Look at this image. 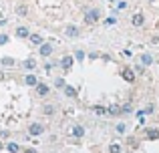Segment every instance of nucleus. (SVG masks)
Instances as JSON below:
<instances>
[{"mask_svg": "<svg viewBox=\"0 0 159 153\" xmlns=\"http://www.w3.org/2000/svg\"><path fill=\"white\" fill-rule=\"evenodd\" d=\"M121 75H123V79L127 83H133V81H135V73H133L131 69H123V71H121Z\"/></svg>", "mask_w": 159, "mask_h": 153, "instance_id": "8", "label": "nucleus"}, {"mask_svg": "<svg viewBox=\"0 0 159 153\" xmlns=\"http://www.w3.org/2000/svg\"><path fill=\"white\" fill-rule=\"evenodd\" d=\"M52 67H54V65H52V63H47V65H44V69H47V71H48V73H51V69H52Z\"/></svg>", "mask_w": 159, "mask_h": 153, "instance_id": "33", "label": "nucleus"}, {"mask_svg": "<svg viewBox=\"0 0 159 153\" xmlns=\"http://www.w3.org/2000/svg\"><path fill=\"white\" fill-rule=\"evenodd\" d=\"M48 85H44V83H39V85H36V93H39V97H47L48 95Z\"/></svg>", "mask_w": 159, "mask_h": 153, "instance_id": "7", "label": "nucleus"}, {"mask_svg": "<svg viewBox=\"0 0 159 153\" xmlns=\"http://www.w3.org/2000/svg\"><path fill=\"white\" fill-rule=\"evenodd\" d=\"M6 149L10 151V153H18L20 147H18V143H8V145H6Z\"/></svg>", "mask_w": 159, "mask_h": 153, "instance_id": "21", "label": "nucleus"}, {"mask_svg": "<svg viewBox=\"0 0 159 153\" xmlns=\"http://www.w3.org/2000/svg\"><path fill=\"white\" fill-rule=\"evenodd\" d=\"M22 67L26 69V71H34V69H36V61H34V59H26V61L22 63Z\"/></svg>", "mask_w": 159, "mask_h": 153, "instance_id": "10", "label": "nucleus"}, {"mask_svg": "<svg viewBox=\"0 0 159 153\" xmlns=\"http://www.w3.org/2000/svg\"><path fill=\"white\" fill-rule=\"evenodd\" d=\"M0 65H2V67H14V59H12V56H4V59L0 61Z\"/></svg>", "mask_w": 159, "mask_h": 153, "instance_id": "16", "label": "nucleus"}, {"mask_svg": "<svg viewBox=\"0 0 159 153\" xmlns=\"http://www.w3.org/2000/svg\"><path fill=\"white\" fill-rule=\"evenodd\" d=\"M131 22H133V26H143V22H145V16L141 14V12H137V14H133Z\"/></svg>", "mask_w": 159, "mask_h": 153, "instance_id": "6", "label": "nucleus"}, {"mask_svg": "<svg viewBox=\"0 0 159 153\" xmlns=\"http://www.w3.org/2000/svg\"><path fill=\"white\" fill-rule=\"evenodd\" d=\"M93 111H95L97 115H107V109H105V107H101V105H95Z\"/></svg>", "mask_w": 159, "mask_h": 153, "instance_id": "22", "label": "nucleus"}, {"mask_svg": "<svg viewBox=\"0 0 159 153\" xmlns=\"http://www.w3.org/2000/svg\"><path fill=\"white\" fill-rule=\"evenodd\" d=\"M135 71H137V73H143V71H145V67H143V65H137Z\"/></svg>", "mask_w": 159, "mask_h": 153, "instance_id": "30", "label": "nucleus"}, {"mask_svg": "<svg viewBox=\"0 0 159 153\" xmlns=\"http://www.w3.org/2000/svg\"><path fill=\"white\" fill-rule=\"evenodd\" d=\"M43 131H44V127L40 125V123H32V125L28 127V133L30 135H43Z\"/></svg>", "mask_w": 159, "mask_h": 153, "instance_id": "4", "label": "nucleus"}, {"mask_svg": "<svg viewBox=\"0 0 159 153\" xmlns=\"http://www.w3.org/2000/svg\"><path fill=\"white\" fill-rule=\"evenodd\" d=\"M115 22H117L115 18H107V22H105V24H107V26H111V24H115Z\"/></svg>", "mask_w": 159, "mask_h": 153, "instance_id": "31", "label": "nucleus"}, {"mask_svg": "<svg viewBox=\"0 0 159 153\" xmlns=\"http://www.w3.org/2000/svg\"><path fill=\"white\" fill-rule=\"evenodd\" d=\"M131 111H133V107L129 105V103H127V105H123V107H121V113H131Z\"/></svg>", "mask_w": 159, "mask_h": 153, "instance_id": "25", "label": "nucleus"}, {"mask_svg": "<svg viewBox=\"0 0 159 153\" xmlns=\"http://www.w3.org/2000/svg\"><path fill=\"white\" fill-rule=\"evenodd\" d=\"M24 153H36V149H26Z\"/></svg>", "mask_w": 159, "mask_h": 153, "instance_id": "34", "label": "nucleus"}, {"mask_svg": "<svg viewBox=\"0 0 159 153\" xmlns=\"http://www.w3.org/2000/svg\"><path fill=\"white\" fill-rule=\"evenodd\" d=\"M73 135L75 137H83V135H85V127L83 125H75L73 127Z\"/></svg>", "mask_w": 159, "mask_h": 153, "instance_id": "14", "label": "nucleus"}, {"mask_svg": "<svg viewBox=\"0 0 159 153\" xmlns=\"http://www.w3.org/2000/svg\"><path fill=\"white\" fill-rule=\"evenodd\" d=\"M28 40H30L32 44H39V47L43 44V36H40V34H30V36H28Z\"/></svg>", "mask_w": 159, "mask_h": 153, "instance_id": "15", "label": "nucleus"}, {"mask_svg": "<svg viewBox=\"0 0 159 153\" xmlns=\"http://www.w3.org/2000/svg\"><path fill=\"white\" fill-rule=\"evenodd\" d=\"M65 34L69 36V38H77V36H79V28L75 26V24H69L66 30H65Z\"/></svg>", "mask_w": 159, "mask_h": 153, "instance_id": "5", "label": "nucleus"}, {"mask_svg": "<svg viewBox=\"0 0 159 153\" xmlns=\"http://www.w3.org/2000/svg\"><path fill=\"white\" fill-rule=\"evenodd\" d=\"M54 85H57L58 89H65V79H57V81H54Z\"/></svg>", "mask_w": 159, "mask_h": 153, "instance_id": "27", "label": "nucleus"}, {"mask_svg": "<svg viewBox=\"0 0 159 153\" xmlns=\"http://www.w3.org/2000/svg\"><path fill=\"white\" fill-rule=\"evenodd\" d=\"M109 153H121V145L119 143H111L109 145Z\"/></svg>", "mask_w": 159, "mask_h": 153, "instance_id": "19", "label": "nucleus"}, {"mask_svg": "<svg viewBox=\"0 0 159 153\" xmlns=\"http://www.w3.org/2000/svg\"><path fill=\"white\" fill-rule=\"evenodd\" d=\"M6 43H8V36L4 32H0V44H6Z\"/></svg>", "mask_w": 159, "mask_h": 153, "instance_id": "28", "label": "nucleus"}, {"mask_svg": "<svg viewBox=\"0 0 159 153\" xmlns=\"http://www.w3.org/2000/svg\"><path fill=\"white\" fill-rule=\"evenodd\" d=\"M117 8H119V10H125V8H127V2H125V0H121V2L117 4Z\"/></svg>", "mask_w": 159, "mask_h": 153, "instance_id": "29", "label": "nucleus"}, {"mask_svg": "<svg viewBox=\"0 0 159 153\" xmlns=\"http://www.w3.org/2000/svg\"><path fill=\"white\" fill-rule=\"evenodd\" d=\"M16 36H18V38H28L30 32H28L26 26H18V28H16Z\"/></svg>", "mask_w": 159, "mask_h": 153, "instance_id": "9", "label": "nucleus"}, {"mask_svg": "<svg viewBox=\"0 0 159 153\" xmlns=\"http://www.w3.org/2000/svg\"><path fill=\"white\" fill-rule=\"evenodd\" d=\"M99 16H101L99 8H91V10H87V14H85V22L87 24H95L99 20Z\"/></svg>", "mask_w": 159, "mask_h": 153, "instance_id": "1", "label": "nucleus"}, {"mask_svg": "<svg viewBox=\"0 0 159 153\" xmlns=\"http://www.w3.org/2000/svg\"><path fill=\"white\" fill-rule=\"evenodd\" d=\"M2 147H4V145H2V143H0V149H2Z\"/></svg>", "mask_w": 159, "mask_h": 153, "instance_id": "35", "label": "nucleus"}, {"mask_svg": "<svg viewBox=\"0 0 159 153\" xmlns=\"http://www.w3.org/2000/svg\"><path fill=\"white\" fill-rule=\"evenodd\" d=\"M24 83H26L28 87H36V85H39V79H36L34 75H26V79H24Z\"/></svg>", "mask_w": 159, "mask_h": 153, "instance_id": "12", "label": "nucleus"}, {"mask_svg": "<svg viewBox=\"0 0 159 153\" xmlns=\"http://www.w3.org/2000/svg\"><path fill=\"white\" fill-rule=\"evenodd\" d=\"M157 137H159L157 129H147V139H157Z\"/></svg>", "mask_w": 159, "mask_h": 153, "instance_id": "20", "label": "nucleus"}, {"mask_svg": "<svg viewBox=\"0 0 159 153\" xmlns=\"http://www.w3.org/2000/svg\"><path fill=\"white\" fill-rule=\"evenodd\" d=\"M26 12H28V8L24 6V4H20V6H16V14H18V16H26Z\"/></svg>", "mask_w": 159, "mask_h": 153, "instance_id": "18", "label": "nucleus"}, {"mask_svg": "<svg viewBox=\"0 0 159 153\" xmlns=\"http://www.w3.org/2000/svg\"><path fill=\"white\" fill-rule=\"evenodd\" d=\"M62 91H65V95H66V97H70V99L77 97V89H73L70 85H65V89H62Z\"/></svg>", "mask_w": 159, "mask_h": 153, "instance_id": "11", "label": "nucleus"}, {"mask_svg": "<svg viewBox=\"0 0 159 153\" xmlns=\"http://www.w3.org/2000/svg\"><path fill=\"white\" fill-rule=\"evenodd\" d=\"M39 52H40V56L52 55V44L51 43H43V44H40V48H39Z\"/></svg>", "mask_w": 159, "mask_h": 153, "instance_id": "3", "label": "nucleus"}, {"mask_svg": "<svg viewBox=\"0 0 159 153\" xmlns=\"http://www.w3.org/2000/svg\"><path fill=\"white\" fill-rule=\"evenodd\" d=\"M75 59H77V61H85V52H83V51H77V52H75Z\"/></svg>", "mask_w": 159, "mask_h": 153, "instance_id": "26", "label": "nucleus"}, {"mask_svg": "<svg viewBox=\"0 0 159 153\" xmlns=\"http://www.w3.org/2000/svg\"><path fill=\"white\" fill-rule=\"evenodd\" d=\"M127 153H131V151H127Z\"/></svg>", "mask_w": 159, "mask_h": 153, "instance_id": "37", "label": "nucleus"}, {"mask_svg": "<svg viewBox=\"0 0 159 153\" xmlns=\"http://www.w3.org/2000/svg\"><path fill=\"white\" fill-rule=\"evenodd\" d=\"M115 129H117V133H125V131H127V127H125V123H119Z\"/></svg>", "mask_w": 159, "mask_h": 153, "instance_id": "24", "label": "nucleus"}, {"mask_svg": "<svg viewBox=\"0 0 159 153\" xmlns=\"http://www.w3.org/2000/svg\"><path fill=\"white\" fill-rule=\"evenodd\" d=\"M107 113H109V115H121V107H119V105H111V107L107 109Z\"/></svg>", "mask_w": 159, "mask_h": 153, "instance_id": "17", "label": "nucleus"}, {"mask_svg": "<svg viewBox=\"0 0 159 153\" xmlns=\"http://www.w3.org/2000/svg\"><path fill=\"white\" fill-rule=\"evenodd\" d=\"M149 2H155V0H149Z\"/></svg>", "mask_w": 159, "mask_h": 153, "instance_id": "36", "label": "nucleus"}, {"mask_svg": "<svg viewBox=\"0 0 159 153\" xmlns=\"http://www.w3.org/2000/svg\"><path fill=\"white\" fill-rule=\"evenodd\" d=\"M73 63H75V56H70V55L62 56V59H61V67H62V71H70Z\"/></svg>", "mask_w": 159, "mask_h": 153, "instance_id": "2", "label": "nucleus"}, {"mask_svg": "<svg viewBox=\"0 0 159 153\" xmlns=\"http://www.w3.org/2000/svg\"><path fill=\"white\" fill-rule=\"evenodd\" d=\"M151 63H153V56L151 55H147V52H145V55H141V65H143V67H149Z\"/></svg>", "mask_w": 159, "mask_h": 153, "instance_id": "13", "label": "nucleus"}, {"mask_svg": "<svg viewBox=\"0 0 159 153\" xmlns=\"http://www.w3.org/2000/svg\"><path fill=\"white\" fill-rule=\"evenodd\" d=\"M43 111H44V115H52V113H54V107H52V105H44Z\"/></svg>", "mask_w": 159, "mask_h": 153, "instance_id": "23", "label": "nucleus"}, {"mask_svg": "<svg viewBox=\"0 0 159 153\" xmlns=\"http://www.w3.org/2000/svg\"><path fill=\"white\" fill-rule=\"evenodd\" d=\"M153 109H155L153 105H147V109H145V113H153Z\"/></svg>", "mask_w": 159, "mask_h": 153, "instance_id": "32", "label": "nucleus"}]
</instances>
